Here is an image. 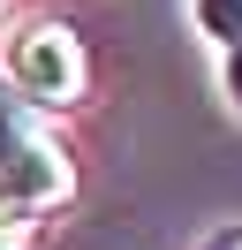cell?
I'll use <instances>...</instances> for the list:
<instances>
[{
  "label": "cell",
  "instance_id": "7a4b0ae2",
  "mask_svg": "<svg viewBox=\"0 0 242 250\" xmlns=\"http://www.w3.org/2000/svg\"><path fill=\"white\" fill-rule=\"evenodd\" d=\"M0 76L30 99V106H76L83 99V46H76L68 23H23L0 53Z\"/></svg>",
  "mask_w": 242,
  "mask_h": 250
},
{
  "label": "cell",
  "instance_id": "3957f363",
  "mask_svg": "<svg viewBox=\"0 0 242 250\" xmlns=\"http://www.w3.org/2000/svg\"><path fill=\"white\" fill-rule=\"evenodd\" d=\"M189 16L220 53H242V0H189Z\"/></svg>",
  "mask_w": 242,
  "mask_h": 250
},
{
  "label": "cell",
  "instance_id": "6da1fadb",
  "mask_svg": "<svg viewBox=\"0 0 242 250\" xmlns=\"http://www.w3.org/2000/svg\"><path fill=\"white\" fill-rule=\"evenodd\" d=\"M68 189H76L68 152L38 129V106L0 76V205L30 220V212H45V205H60Z\"/></svg>",
  "mask_w": 242,
  "mask_h": 250
},
{
  "label": "cell",
  "instance_id": "277c9868",
  "mask_svg": "<svg viewBox=\"0 0 242 250\" xmlns=\"http://www.w3.org/2000/svg\"><path fill=\"white\" fill-rule=\"evenodd\" d=\"M220 91H227V106L242 114V53H220Z\"/></svg>",
  "mask_w": 242,
  "mask_h": 250
},
{
  "label": "cell",
  "instance_id": "5b68a950",
  "mask_svg": "<svg viewBox=\"0 0 242 250\" xmlns=\"http://www.w3.org/2000/svg\"><path fill=\"white\" fill-rule=\"evenodd\" d=\"M0 250H30V228H23V212H8V205H0Z\"/></svg>",
  "mask_w": 242,
  "mask_h": 250
}]
</instances>
